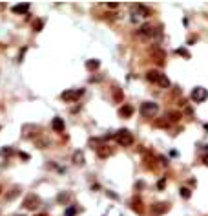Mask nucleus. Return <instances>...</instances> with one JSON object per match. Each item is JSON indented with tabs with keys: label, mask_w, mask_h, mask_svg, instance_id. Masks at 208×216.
Returning <instances> with one entry per match:
<instances>
[{
	"label": "nucleus",
	"mask_w": 208,
	"mask_h": 216,
	"mask_svg": "<svg viewBox=\"0 0 208 216\" xmlns=\"http://www.w3.org/2000/svg\"><path fill=\"white\" fill-rule=\"evenodd\" d=\"M146 79H148L150 83L161 86V88H170V84H172L170 79L163 74V71H159V70H150L148 74H146Z\"/></svg>",
	"instance_id": "1"
},
{
	"label": "nucleus",
	"mask_w": 208,
	"mask_h": 216,
	"mask_svg": "<svg viewBox=\"0 0 208 216\" xmlns=\"http://www.w3.org/2000/svg\"><path fill=\"white\" fill-rule=\"evenodd\" d=\"M113 137H115V141H117L121 147H130L131 143H133V136H131L130 130H119Z\"/></svg>",
	"instance_id": "2"
},
{
	"label": "nucleus",
	"mask_w": 208,
	"mask_h": 216,
	"mask_svg": "<svg viewBox=\"0 0 208 216\" xmlns=\"http://www.w3.org/2000/svg\"><path fill=\"white\" fill-rule=\"evenodd\" d=\"M157 110H159V105H157V103L146 101V103L141 105V114H143L144 117H153V115L157 114Z\"/></svg>",
	"instance_id": "3"
},
{
	"label": "nucleus",
	"mask_w": 208,
	"mask_h": 216,
	"mask_svg": "<svg viewBox=\"0 0 208 216\" xmlns=\"http://www.w3.org/2000/svg\"><path fill=\"white\" fill-rule=\"evenodd\" d=\"M82 93H84V90H82V88H79V90H68V92H64V93H62V99H64V101H68V103H71V101H77Z\"/></svg>",
	"instance_id": "4"
},
{
	"label": "nucleus",
	"mask_w": 208,
	"mask_h": 216,
	"mask_svg": "<svg viewBox=\"0 0 208 216\" xmlns=\"http://www.w3.org/2000/svg\"><path fill=\"white\" fill-rule=\"evenodd\" d=\"M192 99H194L195 103H203V101L208 99V92H206L204 88H195V90L192 92Z\"/></svg>",
	"instance_id": "5"
},
{
	"label": "nucleus",
	"mask_w": 208,
	"mask_h": 216,
	"mask_svg": "<svg viewBox=\"0 0 208 216\" xmlns=\"http://www.w3.org/2000/svg\"><path fill=\"white\" fill-rule=\"evenodd\" d=\"M38 205H40L38 196H35V194H28V196L24 198V207H26V209H37Z\"/></svg>",
	"instance_id": "6"
},
{
	"label": "nucleus",
	"mask_w": 208,
	"mask_h": 216,
	"mask_svg": "<svg viewBox=\"0 0 208 216\" xmlns=\"http://www.w3.org/2000/svg\"><path fill=\"white\" fill-rule=\"evenodd\" d=\"M131 114H133V106L131 105H124V106L119 108V115L121 117H130Z\"/></svg>",
	"instance_id": "7"
},
{
	"label": "nucleus",
	"mask_w": 208,
	"mask_h": 216,
	"mask_svg": "<svg viewBox=\"0 0 208 216\" xmlns=\"http://www.w3.org/2000/svg\"><path fill=\"white\" fill-rule=\"evenodd\" d=\"M110 154H111V147H108V145L97 147V156H99V158H108Z\"/></svg>",
	"instance_id": "8"
},
{
	"label": "nucleus",
	"mask_w": 208,
	"mask_h": 216,
	"mask_svg": "<svg viewBox=\"0 0 208 216\" xmlns=\"http://www.w3.org/2000/svg\"><path fill=\"white\" fill-rule=\"evenodd\" d=\"M51 127H53V130L55 132H64V121L60 117H55L53 121H51Z\"/></svg>",
	"instance_id": "9"
},
{
	"label": "nucleus",
	"mask_w": 208,
	"mask_h": 216,
	"mask_svg": "<svg viewBox=\"0 0 208 216\" xmlns=\"http://www.w3.org/2000/svg\"><path fill=\"white\" fill-rule=\"evenodd\" d=\"M73 163H75V165H82V163H84V154H82V150H77V152L73 154Z\"/></svg>",
	"instance_id": "10"
},
{
	"label": "nucleus",
	"mask_w": 208,
	"mask_h": 216,
	"mask_svg": "<svg viewBox=\"0 0 208 216\" xmlns=\"http://www.w3.org/2000/svg\"><path fill=\"white\" fill-rule=\"evenodd\" d=\"M29 9L28 4H18V6H13V13H26Z\"/></svg>",
	"instance_id": "11"
},
{
	"label": "nucleus",
	"mask_w": 208,
	"mask_h": 216,
	"mask_svg": "<svg viewBox=\"0 0 208 216\" xmlns=\"http://www.w3.org/2000/svg\"><path fill=\"white\" fill-rule=\"evenodd\" d=\"M86 68H88V70H97V68H99V61H88V62H86Z\"/></svg>",
	"instance_id": "12"
},
{
	"label": "nucleus",
	"mask_w": 208,
	"mask_h": 216,
	"mask_svg": "<svg viewBox=\"0 0 208 216\" xmlns=\"http://www.w3.org/2000/svg\"><path fill=\"white\" fill-rule=\"evenodd\" d=\"M75 212H77V207H69L66 211V216H75Z\"/></svg>",
	"instance_id": "13"
},
{
	"label": "nucleus",
	"mask_w": 208,
	"mask_h": 216,
	"mask_svg": "<svg viewBox=\"0 0 208 216\" xmlns=\"http://www.w3.org/2000/svg\"><path fill=\"white\" fill-rule=\"evenodd\" d=\"M181 196L182 198H190V189H181Z\"/></svg>",
	"instance_id": "14"
},
{
	"label": "nucleus",
	"mask_w": 208,
	"mask_h": 216,
	"mask_svg": "<svg viewBox=\"0 0 208 216\" xmlns=\"http://www.w3.org/2000/svg\"><path fill=\"white\" fill-rule=\"evenodd\" d=\"M166 209H168V207H159V203H157V207L153 205V211H157V212H164Z\"/></svg>",
	"instance_id": "15"
},
{
	"label": "nucleus",
	"mask_w": 208,
	"mask_h": 216,
	"mask_svg": "<svg viewBox=\"0 0 208 216\" xmlns=\"http://www.w3.org/2000/svg\"><path fill=\"white\" fill-rule=\"evenodd\" d=\"M35 216H48V214H44V212H40V214H35Z\"/></svg>",
	"instance_id": "16"
},
{
	"label": "nucleus",
	"mask_w": 208,
	"mask_h": 216,
	"mask_svg": "<svg viewBox=\"0 0 208 216\" xmlns=\"http://www.w3.org/2000/svg\"><path fill=\"white\" fill-rule=\"evenodd\" d=\"M204 163H206V165H208V156H206V158H204Z\"/></svg>",
	"instance_id": "17"
}]
</instances>
